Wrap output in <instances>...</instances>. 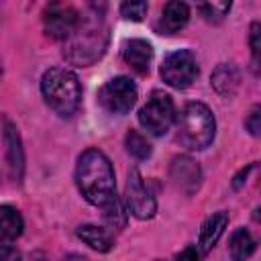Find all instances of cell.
<instances>
[{
    "mask_svg": "<svg viewBox=\"0 0 261 261\" xmlns=\"http://www.w3.org/2000/svg\"><path fill=\"white\" fill-rule=\"evenodd\" d=\"M173 118H175L173 100L165 92H153L151 98L147 100V104L139 110L141 126L147 133L157 135V137L165 135L169 130V126L173 124Z\"/></svg>",
    "mask_w": 261,
    "mask_h": 261,
    "instance_id": "8992f818",
    "label": "cell"
},
{
    "mask_svg": "<svg viewBox=\"0 0 261 261\" xmlns=\"http://www.w3.org/2000/svg\"><path fill=\"white\" fill-rule=\"evenodd\" d=\"M41 94L51 110L59 116H71L82 100V86L77 75L67 67H51L43 73Z\"/></svg>",
    "mask_w": 261,
    "mask_h": 261,
    "instance_id": "3957f363",
    "label": "cell"
},
{
    "mask_svg": "<svg viewBox=\"0 0 261 261\" xmlns=\"http://www.w3.org/2000/svg\"><path fill=\"white\" fill-rule=\"evenodd\" d=\"M2 141H4V159H6L8 175L14 181H20L22 179V171H24V153H22L18 130H16V126L8 118H4Z\"/></svg>",
    "mask_w": 261,
    "mask_h": 261,
    "instance_id": "30bf717a",
    "label": "cell"
},
{
    "mask_svg": "<svg viewBox=\"0 0 261 261\" xmlns=\"http://www.w3.org/2000/svg\"><path fill=\"white\" fill-rule=\"evenodd\" d=\"M171 179L184 192H194L200 186V167L190 157H175L171 163Z\"/></svg>",
    "mask_w": 261,
    "mask_h": 261,
    "instance_id": "7c38bea8",
    "label": "cell"
},
{
    "mask_svg": "<svg viewBox=\"0 0 261 261\" xmlns=\"http://www.w3.org/2000/svg\"><path fill=\"white\" fill-rule=\"evenodd\" d=\"M175 261H202V257H200V249H196V247H186L177 257H175Z\"/></svg>",
    "mask_w": 261,
    "mask_h": 261,
    "instance_id": "d4e9b609",
    "label": "cell"
},
{
    "mask_svg": "<svg viewBox=\"0 0 261 261\" xmlns=\"http://www.w3.org/2000/svg\"><path fill=\"white\" fill-rule=\"evenodd\" d=\"M198 10L202 12V16L210 22H220L226 12L230 10V2H204L198 4Z\"/></svg>",
    "mask_w": 261,
    "mask_h": 261,
    "instance_id": "44dd1931",
    "label": "cell"
},
{
    "mask_svg": "<svg viewBox=\"0 0 261 261\" xmlns=\"http://www.w3.org/2000/svg\"><path fill=\"white\" fill-rule=\"evenodd\" d=\"M198 75V63L190 49H177L169 53L161 63V77L167 86L184 90L192 86Z\"/></svg>",
    "mask_w": 261,
    "mask_h": 261,
    "instance_id": "52a82bcc",
    "label": "cell"
},
{
    "mask_svg": "<svg viewBox=\"0 0 261 261\" xmlns=\"http://www.w3.org/2000/svg\"><path fill=\"white\" fill-rule=\"evenodd\" d=\"M82 16L77 14L75 8L63 6V4H49L43 12V27L45 33L53 39L67 41L80 27Z\"/></svg>",
    "mask_w": 261,
    "mask_h": 261,
    "instance_id": "ba28073f",
    "label": "cell"
},
{
    "mask_svg": "<svg viewBox=\"0 0 261 261\" xmlns=\"http://www.w3.org/2000/svg\"><path fill=\"white\" fill-rule=\"evenodd\" d=\"M126 206L128 212L141 220H147L155 214L157 204L153 194L149 192V188L145 186L139 169H130L128 177H126Z\"/></svg>",
    "mask_w": 261,
    "mask_h": 261,
    "instance_id": "9c48e42d",
    "label": "cell"
},
{
    "mask_svg": "<svg viewBox=\"0 0 261 261\" xmlns=\"http://www.w3.org/2000/svg\"><path fill=\"white\" fill-rule=\"evenodd\" d=\"M212 86L214 90L224 96V98H230L237 94L239 90V84H241V77H239V71L232 63H220L214 71H212Z\"/></svg>",
    "mask_w": 261,
    "mask_h": 261,
    "instance_id": "9a60e30c",
    "label": "cell"
},
{
    "mask_svg": "<svg viewBox=\"0 0 261 261\" xmlns=\"http://www.w3.org/2000/svg\"><path fill=\"white\" fill-rule=\"evenodd\" d=\"M77 237L86 245H90L92 249H96L100 253H106V251L112 249V237L108 234V230H104V228H100L96 224H84V226H80L77 228Z\"/></svg>",
    "mask_w": 261,
    "mask_h": 261,
    "instance_id": "ac0fdd59",
    "label": "cell"
},
{
    "mask_svg": "<svg viewBox=\"0 0 261 261\" xmlns=\"http://www.w3.org/2000/svg\"><path fill=\"white\" fill-rule=\"evenodd\" d=\"M253 218H255L257 222H261V208H257V210L253 212Z\"/></svg>",
    "mask_w": 261,
    "mask_h": 261,
    "instance_id": "484cf974",
    "label": "cell"
},
{
    "mask_svg": "<svg viewBox=\"0 0 261 261\" xmlns=\"http://www.w3.org/2000/svg\"><path fill=\"white\" fill-rule=\"evenodd\" d=\"M249 47H251V69L255 75L261 73V22H253L249 29Z\"/></svg>",
    "mask_w": 261,
    "mask_h": 261,
    "instance_id": "d6986e66",
    "label": "cell"
},
{
    "mask_svg": "<svg viewBox=\"0 0 261 261\" xmlns=\"http://www.w3.org/2000/svg\"><path fill=\"white\" fill-rule=\"evenodd\" d=\"M22 232V218L18 214V210L10 208V206H2L0 208V234H2V245H8L10 241H14L16 237H20Z\"/></svg>",
    "mask_w": 261,
    "mask_h": 261,
    "instance_id": "e0dca14e",
    "label": "cell"
},
{
    "mask_svg": "<svg viewBox=\"0 0 261 261\" xmlns=\"http://www.w3.org/2000/svg\"><path fill=\"white\" fill-rule=\"evenodd\" d=\"M245 128L253 135V137H259L261 135V104L253 106L245 118Z\"/></svg>",
    "mask_w": 261,
    "mask_h": 261,
    "instance_id": "cb8c5ba5",
    "label": "cell"
},
{
    "mask_svg": "<svg viewBox=\"0 0 261 261\" xmlns=\"http://www.w3.org/2000/svg\"><path fill=\"white\" fill-rule=\"evenodd\" d=\"M190 20V8L184 2H167L157 22V31L161 35H173L181 31Z\"/></svg>",
    "mask_w": 261,
    "mask_h": 261,
    "instance_id": "4fadbf2b",
    "label": "cell"
},
{
    "mask_svg": "<svg viewBox=\"0 0 261 261\" xmlns=\"http://www.w3.org/2000/svg\"><path fill=\"white\" fill-rule=\"evenodd\" d=\"M75 184L82 196L100 208H106L116 198L114 171L108 157L98 149H88L80 155L75 165Z\"/></svg>",
    "mask_w": 261,
    "mask_h": 261,
    "instance_id": "6da1fadb",
    "label": "cell"
},
{
    "mask_svg": "<svg viewBox=\"0 0 261 261\" xmlns=\"http://www.w3.org/2000/svg\"><path fill=\"white\" fill-rule=\"evenodd\" d=\"M108 45V29L102 16L94 14L92 18H82L77 31L65 41L63 57L80 67H88L96 63Z\"/></svg>",
    "mask_w": 261,
    "mask_h": 261,
    "instance_id": "7a4b0ae2",
    "label": "cell"
},
{
    "mask_svg": "<svg viewBox=\"0 0 261 261\" xmlns=\"http://www.w3.org/2000/svg\"><path fill=\"white\" fill-rule=\"evenodd\" d=\"M214 116L202 102H190L177 118V141L192 151L206 149L214 139Z\"/></svg>",
    "mask_w": 261,
    "mask_h": 261,
    "instance_id": "277c9868",
    "label": "cell"
},
{
    "mask_svg": "<svg viewBox=\"0 0 261 261\" xmlns=\"http://www.w3.org/2000/svg\"><path fill=\"white\" fill-rule=\"evenodd\" d=\"M255 239L251 237V232L247 228H237L232 234H230V241H228V251H230V257L232 261H247L253 251H255Z\"/></svg>",
    "mask_w": 261,
    "mask_h": 261,
    "instance_id": "2e32d148",
    "label": "cell"
},
{
    "mask_svg": "<svg viewBox=\"0 0 261 261\" xmlns=\"http://www.w3.org/2000/svg\"><path fill=\"white\" fill-rule=\"evenodd\" d=\"M124 145H126V151H128L135 159H147V157L151 155V145H149V141H147L141 133H137V130H130V133L126 135Z\"/></svg>",
    "mask_w": 261,
    "mask_h": 261,
    "instance_id": "ffe728a7",
    "label": "cell"
},
{
    "mask_svg": "<svg viewBox=\"0 0 261 261\" xmlns=\"http://www.w3.org/2000/svg\"><path fill=\"white\" fill-rule=\"evenodd\" d=\"M120 12H122V16H124V18L139 22V20H143V18H145L147 2H124V4H120Z\"/></svg>",
    "mask_w": 261,
    "mask_h": 261,
    "instance_id": "603a6c76",
    "label": "cell"
},
{
    "mask_svg": "<svg viewBox=\"0 0 261 261\" xmlns=\"http://www.w3.org/2000/svg\"><path fill=\"white\" fill-rule=\"evenodd\" d=\"M226 224H228V214L222 212V210L220 212H214L210 218H206V222L200 228V239H198L200 253H210L212 251V247L222 237Z\"/></svg>",
    "mask_w": 261,
    "mask_h": 261,
    "instance_id": "5bb4252c",
    "label": "cell"
},
{
    "mask_svg": "<svg viewBox=\"0 0 261 261\" xmlns=\"http://www.w3.org/2000/svg\"><path fill=\"white\" fill-rule=\"evenodd\" d=\"M102 214H104V220L114 226V228H122L124 222H126V214L122 212V206L118 200H114L112 204H108L106 208H102Z\"/></svg>",
    "mask_w": 261,
    "mask_h": 261,
    "instance_id": "7402d4cb",
    "label": "cell"
},
{
    "mask_svg": "<svg viewBox=\"0 0 261 261\" xmlns=\"http://www.w3.org/2000/svg\"><path fill=\"white\" fill-rule=\"evenodd\" d=\"M122 57L137 73L145 75L149 73L151 61H153V47L143 39H130L122 45Z\"/></svg>",
    "mask_w": 261,
    "mask_h": 261,
    "instance_id": "8fae6325",
    "label": "cell"
},
{
    "mask_svg": "<svg viewBox=\"0 0 261 261\" xmlns=\"http://www.w3.org/2000/svg\"><path fill=\"white\" fill-rule=\"evenodd\" d=\"M137 86L133 80L124 77V75H118V77H112L108 80L100 90H98V102L100 106L110 112V114H116V116H122L126 114L135 102H137Z\"/></svg>",
    "mask_w": 261,
    "mask_h": 261,
    "instance_id": "5b68a950",
    "label": "cell"
}]
</instances>
